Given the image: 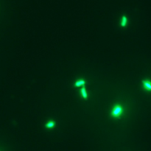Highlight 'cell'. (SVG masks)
<instances>
[{
    "label": "cell",
    "instance_id": "cell-1",
    "mask_svg": "<svg viewBox=\"0 0 151 151\" xmlns=\"http://www.w3.org/2000/svg\"><path fill=\"white\" fill-rule=\"evenodd\" d=\"M124 113V108L120 104H117L114 105L111 110V116L114 118H120Z\"/></svg>",
    "mask_w": 151,
    "mask_h": 151
},
{
    "label": "cell",
    "instance_id": "cell-2",
    "mask_svg": "<svg viewBox=\"0 0 151 151\" xmlns=\"http://www.w3.org/2000/svg\"><path fill=\"white\" fill-rule=\"evenodd\" d=\"M128 24V18L126 16H123L120 19V25L121 27H125Z\"/></svg>",
    "mask_w": 151,
    "mask_h": 151
},
{
    "label": "cell",
    "instance_id": "cell-3",
    "mask_svg": "<svg viewBox=\"0 0 151 151\" xmlns=\"http://www.w3.org/2000/svg\"><path fill=\"white\" fill-rule=\"evenodd\" d=\"M142 87H143L144 90L150 91L151 89L150 82L148 80H144L142 81Z\"/></svg>",
    "mask_w": 151,
    "mask_h": 151
},
{
    "label": "cell",
    "instance_id": "cell-4",
    "mask_svg": "<svg viewBox=\"0 0 151 151\" xmlns=\"http://www.w3.org/2000/svg\"><path fill=\"white\" fill-rule=\"evenodd\" d=\"M85 85V80L83 79H79L78 80H76L74 83V85L77 88H82V87H84Z\"/></svg>",
    "mask_w": 151,
    "mask_h": 151
},
{
    "label": "cell",
    "instance_id": "cell-5",
    "mask_svg": "<svg viewBox=\"0 0 151 151\" xmlns=\"http://www.w3.org/2000/svg\"><path fill=\"white\" fill-rule=\"evenodd\" d=\"M80 94L81 97L83 99H87L88 98V91H87L85 87H82L80 88Z\"/></svg>",
    "mask_w": 151,
    "mask_h": 151
},
{
    "label": "cell",
    "instance_id": "cell-6",
    "mask_svg": "<svg viewBox=\"0 0 151 151\" xmlns=\"http://www.w3.org/2000/svg\"><path fill=\"white\" fill-rule=\"evenodd\" d=\"M56 126V123L53 120H49L47 123L45 124V127L47 129H53Z\"/></svg>",
    "mask_w": 151,
    "mask_h": 151
}]
</instances>
